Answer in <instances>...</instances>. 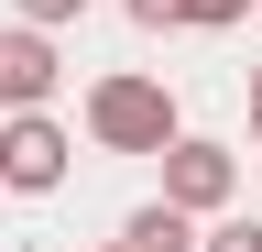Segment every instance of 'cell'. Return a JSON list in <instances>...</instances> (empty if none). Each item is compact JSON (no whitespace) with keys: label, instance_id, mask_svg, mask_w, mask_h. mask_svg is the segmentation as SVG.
<instances>
[{"label":"cell","instance_id":"1","mask_svg":"<svg viewBox=\"0 0 262 252\" xmlns=\"http://www.w3.org/2000/svg\"><path fill=\"white\" fill-rule=\"evenodd\" d=\"M186 121H175V88L164 77H98L88 88V143L98 153H164Z\"/></svg>","mask_w":262,"mask_h":252},{"label":"cell","instance_id":"2","mask_svg":"<svg viewBox=\"0 0 262 252\" xmlns=\"http://www.w3.org/2000/svg\"><path fill=\"white\" fill-rule=\"evenodd\" d=\"M153 165H164V208H186V219H219L229 198H241V153H229V143H196V132H175Z\"/></svg>","mask_w":262,"mask_h":252},{"label":"cell","instance_id":"3","mask_svg":"<svg viewBox=\"0 0 262 252\" xmlns=\"http://www.w3.org/2000/svg\"><path fill=\"white\" fill-rule=\"evenodd\" d=\"M66 153H77V143H66L55 110H11V121H0V186H11V198H55V186H66Z\"/></svg>","mask_w":262,"mask_h":252},{"label":"cell","instance_id":"4","mask_svg":"<svg viewBox=\"0 0 262 252\" xmlns=\"http://www.w3.org/2000/svg\"><path fill=\"white\" fill-rule=\"evenodd\" d=\"M55 33H33V22H11V33H0V110H44L55 99Z\"/></svg>","mask_w":262,"mask_h":252},{"label":"cell","instance_id":"5","mask_svg":"<svg viewBox=\"0 0 262 252\" xmlns=\"http://www.w3.org/2000/svg\"><path fill=\"white\" fill-rule=\"evenodd\" d=\"M120 252H196V219L153 198V208H131V219H120Z\"/></svg>","mask_w":262,"mask_h":252},{"label":"cell","instance_id":"6","mask_svg":"<svg viewBox=\"0 0 262 252\" xmlns=\"http://www.w3.org/2000/svg\"><path fill=\"white\" fill-rule=\"evenodd\" d=\"M196 252H262V219H241V208H219V230L196 241Z\"/></svg>","mask_w":262,"mask_h":252},{"label":"cell","instance_id":"7","mask_svg":"<svg viewBox=\"0 0 262 252\" xmlns=\"http://www.w3.org/2000/svg\"><path fill=\"white\" fill-rule=\"evenodd\" d=\"M131 22H142V33H186V22H196V0H131Z\"/></svg>","mask_w":262,"mask_h":252},{"label":"cell","instance_id":"8","mask_svg":"<svg viewBox=\"0 0 262 252\" xmlns=\"http://www.w3.org/2000/svg\"><path fill=\"white\" fill-rule=\"evenodd\" d=\"M11 11L33 22V33H55V22H77V11H88V0H11Z\"/></svg>","mask_w":262,"mask_h":252},{"label":"cell","instance_id":"9","mask_svg":"<svg viewBox=\"0 0 262 252\" xmlns=\"http://www.w3.org/2000/svg\"><path fill=\"white\" fill-rule=\"evenodd\" d=\"M241 11H251V0H196V33H229Z\"/></svg>","mask_w":262,"mask_h":252},{"label":"cell","instance_id":"10","mask_svg":"<svg viewBox=\"0 0 262 252\" xmlns=\"http://www.w3.org/2000/svg\"><path fill=\"white\" fill-rule=\"evenodd\" d=\"M251 143H262V55H251Z\"/></svg>","mask_w":262,"mask_h":252},{"label":"cell","instance_id":"11","mask_svg":"<svg viewBox=\"0 0 262 252\" xmlns=\"http://www.w3.org/2000/svg\"><path fill=\"white\" fill-rule=\"evenodd\" d=\"M98 252H120V241H98Z\"/></svg>","mask_w":262,"mask_h":252}]
</instances>
